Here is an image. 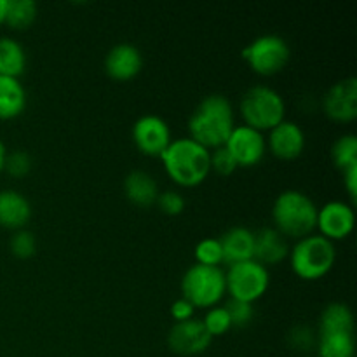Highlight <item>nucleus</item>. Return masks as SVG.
I'll list each match as a JSON object with an SVG mask.
<instances>
[{
  "label": "nucleus",
  "mask_w": 357,
  "mask_h": 357,
  "mask_svg": "<svg viewBox=\"0 0 357 357\" xmlns=\"http://www.w3.org/2000/svg\"><path fill=\"white\" fill-rule=\"evenodd\" d=\"M234 129V110L232 103L223 94H209L199 101L197 107L188 119V131L190 138L201 145L222 146Z\"/></svg>",
  "instance_id": "1"
},
{
  "label": "nucleus",
  "mask_w": 357,
  "mask_h": 357,
  "mask_svg": "<svg viewBox=\"0 0 357 357\" xmlns=\"http://www.w3.org/2000/svg\"><path fill=\"white\" fill-rule=\"evenodd\" d=\"M160 159L167 174L185 187L199 185L211 171L209 150L192 138L171 139L166 150L160 153Z\"/></svg>",
  "instance_id": "2"
},
{
  "label": "nucleus",
  "mask_w": 357,
  "mask_h": 357,
  "mask_svg": "<svg viewBox=\"0 0 357 357\" xmlns=\"http://www.w3.org/2000/svg\"><path fill=\"white\" fill-rule=\"evenodd\" d=\"M272 218L275 222V229L282 236H309L316 229L317 206L310 195L289 188L275 197L272 206Z\"/></svg>",
  "instance_id": "3"
},
{
  "label": "nucleus",
  "mask_w": 357,
  "mask_h": 357,
  "mask_svg": "<svg viewBox=\"0 0 357 357\" xmlns=\"http://www.w3.org/2000/svg\"><path fill=\"white\" fill-rule=\"evenodd\" d=\"M291 267L302 279H319L333 267L337 251L333 241L323 234H309L300 237L293 246Z\"/></svg>",
  "instance_id": "4"
},
{
  "label": "nucleus",
  "mask_w": 357,
  "mask_h": 357,
  "mask_svg": "<svg viewBox=\"0 0 357 357\" xmlns=\"http://www.w3.org/2000/svg\"><path fill=\"white\" fill-rule=\"evenodd\" d=\"M284 98L271 86L257 84L241 98V114L248 126L258 129H272L284 119Z\"/></svg>",
  "instance_id": "5"
},
{
  "label": "nucleus",
  "mask_w": 357,
  "mask_h": 357,
  "mask_svg": "<svg viewBox=\"0 0 357 357\" xmlns=\"http://www.w3.org/2000/svg\"><path fill=\"white\" fill-rule=\"evenodd\" d=\"M227 289L225 272L218 265L194 264L181 278V291L192 305L211 307Z\"/></svg>",
  "instance_id": "6"
},
{
  "label": "nucleus",
  "mask_w": 357,
  "mask_h": 357,
  "mask_svg": "<svg viewBox=\"0 0 357 357\" xmlns=\"http://www.w3.org/2000/svg\"><path fill=\"white\" fill-rule=\"evenodd\" d=\"M268 281L271 275L267 267L255 258L229 265V271L225 272L227 289L232 298L244 300V302L253 303L255 300L260 298L267 291Z\"/></svg>",
  "instance_id": "7"
},
{
  "label": "nucleus",
  "mask_w": 357,
  "mask_h": 357,
  "mask_svg": "<svg viewBox=\"0 0 357 357\" xmlns=\"http://www.w3.org/2000/svg\"><path fill=\"white\" fill-rule=\"evenodd\" d=\"M289 54L291 51L288 42L278 33L260 35L243 49V58L250 63L255 72L261 75H272L279 72L288 63Z\"/></svg>",
  "instance_id": "8"
},
{
  "label": "nucleus",
  "mask_w": 357,
  "mask_h": 357,
  "mask_svg": "<svg viewBox=\"0 0 357 357\" xmlns=\"http://www.w3.org/2000/svg\"><path fill=\"white\" fill-rule=\"evenodd\" d=\"M211 340L213 337L202 324V319H195V317L176 321L167 335V344L171 351L181 356L201 354L211 345Z\"/></svg>",
  "instance_id": "9"
},
{
  "label": "nucleus",
  "mask_w": 357,
  "mask_h": 357,
  "mask_svg": "<svg viewBox=\"0 0 357 357\" xmlns=\"http://www.w3.org/2000/svg\"><path fill=\"white\" fill-rule=\"evenodd\" d=\"M132 139L146 155H160L171 143V129L157 114H145L132 124Z\"/></svg>",
  "instance_id": "10"
},
{
  "label": "nucleus",
  "mask_w": 357,
  "mask_h": 357,
  "mask_svg": "<svg viewBox=\"0 0 357 357\" xmlns=\"http://www.w3.org/2000/svg\"><path fill=\"white\" fill-rule=\"evenodd\" d=\"M227 150L232 153L237 166H253L264 157L267 142L258 129L251 126H234L232 132L225 142Z\"/></svg>",
  "instance_id": "11"
},
{
  "label": "nucleus",
  "mask_w": 357,
  "mask_h": 357,
  "mask_svg": "<svg viewBox=\"0 0 357 357\" xmlns=\"http://www.w3.org/2000/svg\"><path fill=\"white\" fill-rule=\"evenodd\" d=\"M323 108L335 121H352L357 115V79L347 77L333 84L323 96Z\"/></svg>",
  "instance_id": "12"
},
{
  "label": "nucleus",
  "mask_w": 357,
  "mask_h": 357,
  "mask_svg": "<svg viewBox=\"0 0 357 357\" xmlns=\"http://www.w3.org/2000/svg\"><path fill=\"white\" fill-rule=\"evenodd\" d=\"M354 208L344 201H330L317 208L316 225L328 239H342L354 229Z\"/></svg>",
  "instance_id": "13"
},
{
  "label": "nucleus",
  "mask_w": 357,
  "mask_h": 357,
  "mask_svg": "<svg viewBox=\"0 0 357 357\" xmlns=\"http://www.w3.org/2000/svg\"><path fill=\"white\" fill-rule=\"evenodd\" d=\"M143 58L139 49L129 42H119L105 56V70L110 77L128 80L142 70Z\"/></svg>",
  "instance_id": "14"
},
{
  "label": "nucleus",
  "mask_w": 357,
  "mask_h": 357,
  "mask_svg": "<svg viewBox=\"0 0 357 357\" xmlns=\"http://www.w3.org/2000/svg\"><path fill=\"white\" fill-rule=\"evenodd\" d=\"M305 146V132L296 122L282 119L278 126L271 129L268 149L281 159H295Z\"/></svg>",
  "instance_id": "15"
},
{
  "label": "nucleus",
  "mask_w": 357,
  "mask_h": 357,
  "mask_svg": "<svg viewBox=\"0 0 357 357\" xmlns=\"http://www.w3.org/2000/svg\"><path fill=\"white\" fill-rule=\"evenodd\" d=\"M289 253V244L286 236H282L274 227H261L255 232L253 258L264 265L279 264Z\"/></svg>",
  "instance_id": "16"
},
{
  "label": "nucleus",
  "mask_w": 357,
  "mask_h": 357,
  "mask_svg": "<svg viewBox=\"0 0 357 357\" xmlns=\"http://www.w3.org/2000/svg\"><path fill=\"white\" fill-rule=\"evenodd\" d=\"M222 244L223 261L229 265L237 264L243 260H251L253 258V246H255V232L248 227L236 225L230 227L229 230L218 237Z\"/></svg>",
  "instance_id": "17"
},
{
  "label": "nucleus",
  "mask_w": 357,
  "mask_h": 357,
  "mask_svg": "<svg viewBox=\"0 0 357 357\" xmlns=\"http://www.w3.org/2000/svg\"><path fill=\"white\" fill-rule=\"evenodd\" d=\"M30 201L13 188L0 190V225L6 229H21L30 220Z\"/></svg>",
  "instance_id": "18"
},
{
  "label": "nucleus",
  "mask_w": 357,
  "mask_h": 357,
  "mask_svg": "<svg viewBox=\"0 0 357 357\" xmlns=\"http://www.w3.org/2000/svg\"><path fill=\"white\" fill-rule=\"evenodd\" d=\"M124 192L129 201L135 204L149 206L157 201L159 187L152 174L142 169H135L124 178Z\"/></svg>",
  "instance_id": "19"
},
{
  "label": "nucleus",
  "mask_w": 357,
  "mask_h": 357,
  "mask_svg": "<svg viewBox=\"0 0 357 357\" xmlns=\"http://www.w3.org/2000/svg\"><path fill=\"white\" fill-rule=\"evenodd\" d=\"M26 105V91L16 77L0 75V119L17 117Z\"/></svg>",
  "instance_id": "20"
},
{
  "label": "nucleus",
  "mask_w": 357,
  "mask_h": 357,
  "mask_svg": "<svg viewBox=\"0 0 357 357\" xmlns=\"http://www.w3.org/2000/svg\"><path fill=\"white\" fill-rule=\"evenodd\" d=\"M330 331H347L354 333V314L344 302H331L323 309L319 317V330L317 333H330Z\"/></svg>",
  "instance_id": "21"
},
{
  "label": "nucleus",
  "mask_w": 357,
  "mask_h": 357,
  "mask_svg": "<svg viewBox=\"0 0 357 357\" xmlns=\"http://www.w3.org/2000/svg\"><path fill=\"white\" fill-rule=\"evenodd\" d=\"M317 351L319 357H354V333L347 331H330L317 333Z\"/></svg>",
  "instance_id": "22"
},
{
  "label": "nucleus",
  "mask_w": 357,
  "mask_h": 357,
  "mask_svg": "<svg viewBox=\"0 0 357 357\" xmlns=\"http://www.w3.org/2000/svg\"><path fill=\"white\" fill-rule=\"evenodd\" d=\"M26 68V54L16 38L0 37V75L20 77Z\"/></svg>",
  "instance_id": "23"
},
{
  "label": "nucleus",
  "mask_w": 357,
  "mask_h": 357,
  "mask_svg": "<svg viewBox=\"0 0 357 357\" xmlns=\"http://www.w3.org/2000/svg\"><path fill=\"white\" fill-rule=\"evenodd\" d=\"M35 16H37V2L35 0H7L3 23H7L14 30H23V28L30 26Z\"/></svg>",
  "instance_id": "24"
},
{
  "label": "nucleus",
  "mask_w": 357,
  "mask_h": 357,
  "mask_svg": "<svg viewBox=\"0 0 357 357\" xmlns=\"http://www.w3.org/2000/svg\"><path fill=\"white\" fill-rule=\"evenodd\" d=\"M331 159L340 169H345L352 162H357V138L356 135H342L331 145Z\"/></svg>",
  "instance_id": "25"
},
{
  "label": "nucleus",
  "mask_w": 357,
  "mask_h": 357,
  "mask_svg": "<svg viewBox=\"0 0 357 357\" xmlns=\"http://www.w3.org/2000/svg\"><path fill=\"white\" fill-rule=\"evenodd\" d=\"M195 258H197V264L218 265L220 261H223L220 241L216 237H206V239L199 241L195 246Z\"/></svg>",
  "instance_id": "26"
},
{
  "label": "nucleus",
  "mask_w": 357,
  "mask_h": 357,
  "mask_svg": "<svg viewBox=\"0 0 357 357\" xmlns=\"http://www.w3.org/2000/svg\"><path fill=\"white\" fill-rule=\"evenodd\" d=\"M227 309L230 316V323L232 326L243 328L246 324H250L253 321L255 316V309L253 303L251 302H244V300H237V298H230L229 302L223 305Z\"/></svg>",
  "instance_id": "27"
},
{
  "label": "nucleus",
  "mask_w": 357,
  "mask_h": 357,
  "mask_svg": "<svg viewBox=\"0 0 357 357\" xmlns=\"http://www.w3.org/2000/svg\"><path fill=\"white\" fill-rule=\"evenodd\" d=\"M202 324L206 326V330L209 331L211 337H216V335H222L232 326L230 323V316L227 312L225 307H211V309L206 312L204 319H202Z\"/></svg>",
  "instance_id": "28"
},
{
  "label": "nucleus",
  "mask_w": 357,
  "mask_h": 357,
  "mask_svg": "<svg viewBox=\"0 0 357 357\" xmlns=\"http://www.w3.org/2000/svg\"><path fill=\"white\" fill-rule=\"evenodd\" d=\"M9 248L10 251H13V255H16V257L28 258L35 253L37 241H35V236L30 230L17 229L16 232L13 234V237H10Z\"/></svg>",
  "instance_id": "29"
},
{
  "label": "nucleus",
  "mask_w": 357,
  "mask_h": 357,
  "mask_svg": "<svg viewBox=\"0 0 357 357\" xmlns=\"http://www.w3.org/2000/svg\"><path fill=\"white\" fill-rule=\"evenodd\" d=\"M209 166L220 174H230L236 171L237 162L232 157V153L227 150L225 145L216 146L213 152H209Z\"/></svg>",
  "instance_id": "30"
},
{
  "label": "nucleus",
  "mask_w": 357,
  "mask_h": 357,
  "mask_svg": "<svg viewBox=\"0 0 357 357\" xmlns=\"http://www.w3.org/2000/svg\"><path fill=\"white\" fill-rule=\"evenodd\" d=\"M30 167H31L30 153L24 152V150H14V152L7 153L6 155L3 169L9 171L13 176H24V174L30 171Z\"/></svg>",
  "instance_id": "31"
},
{
  "label": "nucleus",
  "mask_w": 357,
  "mask_h": 357,
  "mask_svg": "<svg viewBox=\"0 0 357 357\" xmlns=\"http://www.w3.org/2000/svg\"><path fill=\"white\" fill-rule=\"evenodd\" d=\"M288 342L296 349V351H310L316 345L317 337L314 331L305 324H298L293 328L288 335Z\"/></svg>",
  "instance_id": "32"
},
{
  "label": "nucleus",
  "mask_w": 357,
  "mask_h": 357,
  "mask_svg": "<svg viewBox=\"0 0 357 357\" xmlns=\"http://www.w3.org/2000/svg\"><path fill=\"white\" fill-rule=\"evenodd\" d=\"M157 202H159L160 209L167 215H180L185 209L183 195L176 190H166L159 194L157 195Z\"/></svg>",
  "instance_id": "33"
},
{
  "label": "nucleus",
  "mask_w": 357,
  "mask_h": 357,
  "mask_svg": "<svg viewBox=\"0 0 357 357\" xmlns=\"http://www.w3.org/2000/svg\"><path fill=\"white\" fill-rule=\"evenodd\" d=\"M171 316L176 321L190 319V317L194 316V305H192L187 298L181 296V298H178L176 302H173V305H171Z\"/></svg>",
  "instance_id": "34"
},
{
  "label": "nucleus",
  "mask_w": 357,
  "mask_h": 357,
  "mask_svg": "<svg viewBox=\"0 0 357 357\" xmlns=\"http://www.w3.org/2000/svg\"><path fill=\"white\" fill-rule=\"evenodd\" d=\"M344 171V183L347 188L349 195H351L352 201H356L357 194V162H352L351 166H347Z\"/></svg>",
  "instance_id": "35"
},
{
  "label": "nucleus",
  "mask_w": 357,
  "mask_h": 357,
  "mask_svg": "<svg viewBox=\"0 0 357 357\" xmlns=\"http://www.w3.org/2000/svg\"><path fill=\"white\" fill-rule=\"evenodd\" d=\"M6 155H7L6 145H3L2 139H0V171L3 169V164H6Z\"/></svg>",
  "instance_id": "36"
},
{
  "label": "nucleus",
  "mask_w": 357,
  "mask_h": 357,
  "mask_svg": "<svg viewBox=\"0 0 357 357\" xmlns=\"http://www.w3.org/2000/svg\"><path fill=\"white\" fill-rule=\"evenodd\" d=\"M6 9H7V0H0V24L6 20Z\"/></svg>",
  "instance_id": "37"
}]
</instances>
